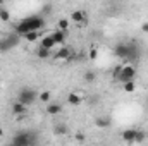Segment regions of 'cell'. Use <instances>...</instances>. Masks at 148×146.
Segmentation results:
<instances>
[{
	"instance_id": "cell-1",
	"label": "cell",
	"mask_w": 148,
	"mask_h": 146,
	"mask_svg": "<svg viewBox=\"0 0 148 146\" xmlns=\"http://www.w3.org/2000/svg\"><path fill=\"white\" fill-rule=\"evenodd\" d=\"M43 26H45V19L41 16H36V14L35 16H28L16 26V33L23 36V35H26L29 31H40Z\"/></svg>"
},
{
	"instance_id": "cell-2",
	"label": "cell",
	"mask_w": 148,
	"mask_h": 146,
	"mask_svg": "<svg viewBox=\"0 0 148 146\" xmlns=\"http://www.w3.org/2000/svg\"><path fill=\"white\" fill-rule=\"evenodd\" d=\"M17 100L21 103H24V105H31L38 100V91L33 89V88H23L19 91V95H17Z\"/></svg>"
},
{
	"instance_id": "cell-3",
	"label": "cell",
	"mask_w": 148,
	"mask_h": 146,
	"mask_svg": "<svg viewBox=\"0 0 148 146\" xmlns=\"http://www.w3.org/2000/svg\"><path fill=\"white\" fill-rule=\"evenodd\" d=\"M38 139L29 134V132H17L14 138H12V145H17V146H28V145H33L36 143Z\"/></svg>"
},
{
	"instance_id": "cell-4",
	"label": "cell",
	"mask_w": 148,
	"mask_h": 146,
	"mask_svg": "<svg viewBox=\"0 0 148 146\" xmlns=\"http://www.w3.org/2000/svg\"><path fill=\"white\" fill-rule=\"evenodd\" d=\"M19 36L21 35H9V36L2 38L0 40V52H9V50H12L17 43H19Z\"/></svg>"
},
{
	"instance_id": "cell-5",
	"label": "cell",
	"mask_w": 148,
	"mask_h": 146,
	"mask_svg": "<svg viewBox=\"0 0 148 146\" xmlns=\"http://www.w3.org/2000/svg\"><path fill=\"white\" fill-rule=\"evenodd\" d=\"M134 77H136V69H134V65L127 64V65H122V69H121V76H119L117 81L126 83V81H133Z\"/></svg>"
},
{
	"instance_id": "cell-6",
	"label": "cell",
	"mask_w": 148,
	"mask_h": 146,
	"mask_svg": "<svg viewBox=\"0 0 148 146\" xmlns=\"http://www.w3.org/2000/svg\"><path fill=\"white\" fill-rule=\"evenodd\" d=\"M71 57H73V53H71V48H67V46H60V50L55 52V60L57 62H67Z\"/></svg>"
},
{
	"instance_id": "cell-7",
	"label": "cell",
	"mask_w": 148,
	"mask_h": 146,
	"mask_svg": "<svg viewBox=\"0 0 148 146\" xmlns=\"http://www.w3.org/2000/svg\"><path fill=\"white\" fill-rule=\"evenodd\" d=\"M26 108H28V105L21 103L19 100H17V102H14V103H12V107H10V110H12V113H14V115H17V117L24 115V113H26Z\"/></svg>"
},
{
	"instance_id": "cell-8",
	"label": "cell",
	"mask_w": 148,
	"mask_h": 146,
	"mask_svg": "<svg viewBox=\"0 0 148 146\" xmlns=\"http://www.w3.org/2000/svg\"><path fill=\"white\" fill-rule=\"evenodd\" d=\"M122 139H124V143H134L136 141V129H126L124 132H122Z\"/></svg>"
},
{
	"instance_id": "cell-9",
	"label": "cell",
	"mask_w": 148,
	"mask_h": 146,
	"mask_svg": "<svg viewBox=\"0 0 148 146\" xmlns=\"http://www.w3.org/2000/svg\"><path fill=\"white\" fill-rule=\"evenodd\" d=\"M47 113L48 115H60L62 113V105L60 103H47Z\"/></svg>"
},
{
	"instance_id": "cell-10",
	"label": "cell",
	"mask_w": 148,
	"mask_h": 146,
	"mask_svg": "<svg viewBox=\"0 0 148 146\" xmlns=\"http://www.w3.org/2000/svg\"><path fill=\"white\" fill-rule=\"evenodd\" d=\"M71 21L76 23V24H83L86 21V14L83 10H74L73 14H71Z\"/></svg>"
},
{
	"instance_id": "cell-11",
	"label": "cell",
	"mask_w": 148,
	"mask_h": 146,
	"mask_svg": "<svg viewBox=\"0 0 148 146\" xmlns=\"http://www.w3.org/2000/svg\"><path fill=\"white\" fill-rule=\"evenodd\" d=\"M50 36L53 38V41L57 43V45H64V41H66V31H60V29H57V31H53V33H50Z\"/></svg>"
},
{
	"instance_id": "cell-12",
	"label": "cell",
	"mask_w": 148,
	"mask_h": 146,
	"mask_svg": "<svg viewBox=\"0 0 148 146\" xmlns=\"http://www.w3.org/2000/svg\"><path fill=\"white\" fill-rule=\"evenodd\" d=\"M81 102H83L81 95H77V93H74V91L67 95V103H69V105H73V107H77V105H81Z\"/></svg>"
},
{
	"instance_id": "cell-13",
	"label": "cell",
	"mask_w": 148,
	"mask_h": 146,
	"mask_svg": "<svg viewBox=\"0 0 148 146\" xmlns=\"http://www.w3.org/2000/svg\"><path fill=\"white\" fill-rule=\"evenodd\" d=\"M41 46H45V48L52 50L53 46H57V43L53 41V38L50 36V35H47V36H43V40H41Z\"/></svg>"
},
{
	"instance_id": "cell-14",
	"label": "cell",
	"mask_w": 148,
	"mask_h": 146,
	"mask_svg": "<svg viewBox=\"0 0 148 146\" xmlns=\"http://www.w3.org/2000/svg\"><path fill=\"white\" fill-rule=\"evenodd\" d=\"M95 126H97V127H100V129H105V127H109V126H110V120H109L107 117H97Z\"/></svg>"
},
{
	"instance_id": "cell-15",
	"label": "cell",
	"mask_w": 148,
	"mask_h": 146,
	"mask_svg": "<svg viewBox=\"0 0 148 146\" xmlns=\"http://www.w3.org/2000/svg\"><path fill=\"white\" fill-rule=\"evenodd\" d=\"M38 100H40L41 103H45V105L50 103V91H47V89H45V91H40V93H38Z\"/></svg>"
},
{
	"instance_id": "cell-16",
	"label": "cell",
	"mask_w": 148,
	"mask_h": 146,
	"mask_svg": "<svg viewBox=\"0 0 148 146\" xmlns=\"http://www.w3.org/2000/svg\"><path fill=\"white\" fill-rule=\"evenodd\" d=\"M69 24H71L69 19H59V23H57V29H60V31H67Z\"/></svg>"
},
{
	"instance_id": "cell-17",
	"label": "cell",
	"mask_w": 148,
	"mask_h": 146,
	"mask_svg": "<svg viewBox=\"0 0 148 146\" xmlns=\"http://www.w3.org/2000/svg\"><path fill=\"white\" fill-rule=\"evenodd\" d=\"M122 84H124V91H126V93H134V89H136L134 79H133V81H126V83H122Z\"/></svg>"
},
{
	"instance_id": "cell-18",
	"label": "cell",
	"mask_w": 148,
	"mask_h": 146,
	"mask_svg": "<svg viewBox=\"0 0 148 146\" xmlns=\"http://www.w3.org/2000/svg\"><path fill=\"white\" fill-rule=\"evenodd\" d=\"M36 55H38V59H48V57H50V50L45 48V46H40L38 52H36Z\"/></svg>"
},
{
	"instance_id": "cell-19",
	"label": "cell",
	"mask_w": 148,
	"mask_h": 146,
	"mask_svg": "<svg viewBox=\"0 0 148 146\" xmlns=\"http://www.w3.org/2000/svg\"><path fill=\"white\" fill-rule=\"evenodd\" d=\"M0 21H2V23H9V21H10V14H9V10L3 9V7L0 9Z\"/></svg>"
},
{
	"instance_id": "cell-20",
	"label": "cell",
	"mask_w": 148,
	"mask_h": 146,
	"mask_svg": "<svg viewBox=\"0 0 148 146\" xmlns=\"http://www.w3.org/2000/svg\"><path fill=\"white\" fill-rule=\"evenodd\" d=\"M23 38L26 40V41H36L38 40V31H29V33H26V35H23Z\"/></svg>"
},
{
	"instance_id": "cell-21",
	"label": "cell",
	"mask_w": 148,
	"mask_h": 146,
	"mask_svg": "<svg viewBox=\"0 0 148 146\" xmlns=\"http://www.w3.org/2000/svg\"><path fill=\"white\" fill-rule=\"evenodd\" d=\"M55 134H67V127H66V124L55 126Z\"/></svg>"
},
{
	"instance_id": "cell-22",
	"label": "cell",
	"mask_w": 148,
	"mask_h": 146,
	"mask_svg": "<svg viewBox=\"0 0 148 146\" xmlns=\"http://www.w3.org/2000/svg\"><path fill=\"white\" fill-rule=\"evenodd\" d=\"M145 138H147V134H145L143 131H136V141H134V143H143Z\"/></svg>"
},
{
	"instance_id": "cell-23",
	"label": "cell",
	"mask_w": 148,
	"mask_h": 146,
	"mask_svg": "<svg viewBox=\"0 0 148 146\" xmlns=\"http://www.w3.org/2000/svg\"><path fill=\"white\" fill-rule=\"evenodd\" d=\"M121 69H122V65H117V67L112 71V77H114V81L119 79V76H121Z\"/></svg>"
},
{
	"instance_id": "cell-24",
	"label": "cell",
	"mask_w": 148,
	"mask_h": 146,
	"mask_svg": "<svg viewBox=\"0 0 148 146\" xmlns=\"http://www.w3.org/2000/svg\"><path fill=\"white\" fill-rule=\"evenodd\" d=\"M84 81L86 83H93L95 81V72H91V71L90 72H84Z\"/></svg>"
},
{
	"instance_id": "cell-25",
	"label": "cell",
	"mask_w": 148,
	"mask_h": 146,
	"mask_svg": "<svg viewBox=\"0 0 148 146\" xmlns=\"http://www.w3.org/2000/svg\"><path fill=\"white\" fill-rule=\"evenodd\" d=\"M97 57H98V50L97 48H91L90 50V60H95Z\"/></svg>"
},
{
	"instance_id": "cell-26",
	"label": "cell",
	"mask_w": 148,
	"mask_h": 146,
	"mask_svg": "<svg viewBox=\"0 0 148 146\" xmlns=\"http://www.w3.org/2000/svg\"><path fill=\"white\" fill-rule=\"evenodd\" d=\"M141 31H143V33H148V23H145V24L141 26Z\"/></svg>"
},
{
	"instance_id": "cell-27",
	"label": "cell",
	"mask_w": 148,
	"mask_h": 146,
	"mask_svg": "<svg viewBox=\"0 0 148 146\" xmlns=\"http://www.w3.org/2000/svg\"><path fill=\"white\" fill-rule=\"evenodd\" d=\"M2 136H3V129L0 127V138H2Z\"/></svg>"
}]
</instances>
